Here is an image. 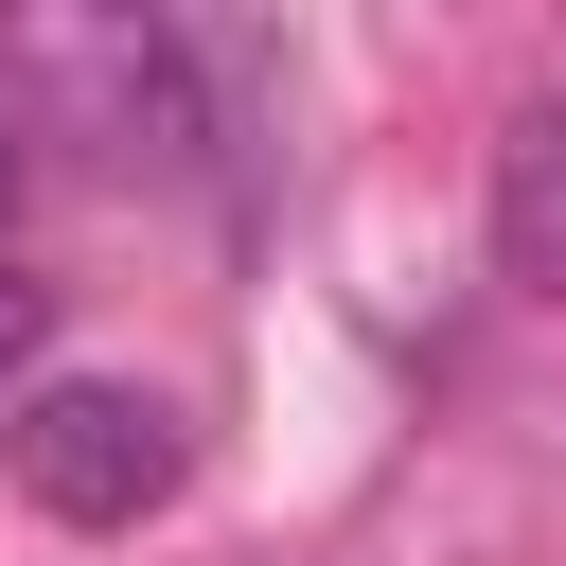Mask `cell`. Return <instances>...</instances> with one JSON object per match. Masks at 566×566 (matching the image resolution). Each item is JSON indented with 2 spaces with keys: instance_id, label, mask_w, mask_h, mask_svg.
Wrapping results in <instances>:
<instances>
[{
  "instance_id": "6da1fadb",
  "label": "cell",
  "mask_w": 566,
  "mask_h": 566,
  "mask_svg": "<svg viewBox=\"0 0 566 566\" xmlns=\"http://www.w3.org/2000/svg\"><path fill=\"white\" fill-rule=\"evenodd\" d=\"M0 460H18V495H35L53 531H142V513H177L195 424H177L142 371H53V389L0 424Z\"/></svg>"
},
{
  "instance_id": "277c9868",
  "label": "cell",
  "mask_w": 566,
  "mask_h": 566,
  "mask_svg": "<svg viewBox=\"0 0 566 566\" xmlns=\"http://www.w3.org/2000/svg\"><path fill=\"white\" fill-rule=\"evenodd\" d=\"M18 177H35V124H18V88H0V212H18Z\"/></svg>"
},
{
  "instance_id": "3957f363",
  "label": "cell",
  "mask_w": 566,
  "mask_h": 566,
  "mask_svg": "<svg viewBox=\"0 0 566 566\" xmlns=\"http://www.w3.org/2000/svg\"><path fill=\"white\" fill-rule=\"evenodd\" d=\"M35 389H53V283H35L18 248H0V424H18Z\"/></svg>"
},
{
  "instance_id": "7a4b0ae2",
  "label": "cell",
  "mask_w": 566,
  "mask_h": 566,
  "mask_svg": "<svg viewBox=\"0 0 566 566\" xmlns=\"http://www.w3.org/2000/svg\"><path fill=\"white\" fill-rule=\"evenodd\" d=\"M495 283L566 318V88H531L495 124Z\"/></svg>"
}]
</instances>
